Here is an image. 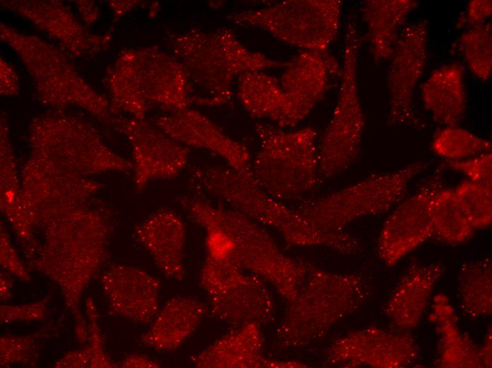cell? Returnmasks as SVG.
<instances>
[{
  "label": "cell",
  "mask_w": 492,
  "mask_h": 368,
  "mask_svg": "<svg viewBox=\"0 0 492 368\" xmlns=\"http://www.w3.org/2000/svg\"><path fill=\"white\" fill-rule=\"evenodd\" d=\"M114 84L122 103L139 115H144L147 102L169 112L194 103L183 65L171 53L157 47L124 52L114 69Z\"/></svg>",
  "instance_id": "3957f363"
},
{
  "label": "cell",
  "mask_w": 492,
  "mask_h": 368,
  "mask_svg": "<svg viewBox=\"0 0 492 368\" xmlns=\"http://www.w3.org/2000/svg\"><path fill=\"white\" fill-rule=\"evenodd\" d=\"M177 202L189 218L205 230L216 229L230 242V258L265 277H271L281 264H290L271 236L257 223L234 209L213 205L201 196L183 195Z\"/></svg>",
  "instance_id": "ba28073f"
},
{
  "label": "cell",
  "mask_w": 492,
  "mask_h": 368,
  "mask_svg": "<svg viewBox=\"0 0 492 368\" xmlns=\"http://www.w3.org/2000/svg\"><path fill=\"white\" fill-rule=\"evenodd\" d=\"M189 178L195 189L225 201L256 222L277 229L291 243L304 244L312 235L309 222L266 193L252 172H240L228 166H194Z\"/></svg>",
  "instance_id": "8992f818"
},
{
  "label": "cell",
  "mask_w": 492,
  "mask_h": 368,
  "mask_svg": "<svg viewBox=\"0 0 492 368\" xmlns=\"http://www.w3.org/2000/svg\"><path fill=\"white\" fill-rule=\"evenodd\" d=\"M414 0H368L361 13L374 61L390 59L399 38V30L408 16L418 7Z\"/></svg>",
  "instance_id": "e0dca14e"
},
{
  "label": "cell",
  "mask_w": 492,
  "mask_h": 368,
  "mask_svg": "<svg viewBox=\"0 0 492 368\" xmlns=\"http://www.w3.org/2000/svg\"><path fill=\"white\" fill-rule=\"evenodd\" d=\"M236 95L250 115L280 127L286 101L279 79L263 71L247 72L238 79Z\"/></svg>",
  "instance_id": "ffe728a7"
},
{
  "label": "cell",
  "mask_w": 492,
  "mask_h": 368,
  "mask_svg": "<svg viewBox=\"0 0 492 368\" xmlns=\"http://www.w3.org/2000/svg\"><path fill=\"white\" fill-rule=\"evenodd\" d=\"M155 124L189 149L207 150L221 157L234 170L252 172V158L248 149L226 134L214 121L199 110L189 108L168 112L158 116Z\"/></svg>",
  "instance_id": "4fadbf2b"
},
{
  "label": "cell",
  "mask_w": 492,
  "mask_h": 368,
  "mask_svg": "<svg viewBox=\"0 0 492 368\" xmlns=\"http://www.w3.org/2000/svg\"><path fill=\"white\" fill-rule=\"evenodd\" d=\"M444 166H439L385 221L378 241L382 259L394 265L433 236V205L442 188Z\"/></svg>",
  "instance_id": "8fae6325"
},
{
  "label": "cell",
  "mask_w": 492,
  "mask_h": 368,
  "mask_svg": "<svg viewBox=\"0 0 492 368\" xmlns=\"http://www.w3.org/2000/svg\"><path fill=\"white\" fill-rule=\"evenodd\" d=\"M255 132L259 148L251 171L258 185L280 201L300 200L312 192L320 176L316 131L257 123Z\"/></svg>",
  "instance_id": "7a4b0ae2"
},
{
  "label": "cell",
  "mask_w": 492,
  "mask_h": 368,
  "mask_svg": "<svg viewBox=\"0 0 492 368\" xmlns=\"http://www.w3.org/2000/svg\"><path fill=\"white\" fill-rule=\"evenodd\" d=\"M342 5L340 0H288L233 13L227 18L240 26L263 30L303 51L325 53L337 36Z\"/></svg>",
  "instance_id": "52a82bcc"
},
{
  "label": "cell",
  "mask_w": 492,
  "mask_h": 368,
  "mask_svg": "<svg viewBox=\"0 0 492 368\" xmlns=\"http://www.w3.org/2000/svg\"><path fill=\"white\" fill-rule=\"evenodd\" d=\"M340 72L338 62L327 52L302 51L286 62L279 79L286 101L280 127L301 122L323 98L329 76Z\"/></svg>",
  "instance_id": "7c38bea8"
},
{
  "label": "cell",
  "mask_w": 492,
  "mask_h": 368,
  "mask_svg": "<svg viewBox=\"0 0 492 368\" xmlns=\"http://www.w3.org/2000/svg\"><path fill=\"white\" fill-rule=\"evenodd\" d=\"M492 14V3L488 0L470 1L462 17L458 20L457 26L467 24L472 27L482 25Z\"/></svg>",
  "instance_id": "f546056e"
},
{
  "label": "cell",
  "mask_w": 492,
  "mask_h": 368,
  "mask_svg": "<svg viewBox=\"0 0 492 368\" xmlns=\"http://www.w3.org/2000/svg\"><path fill=\"white\" fill-rule=\"evenodd\" d=\"M433 236L449 244L468 241L474 234L452 188H441L436 193L433 205Z\"/></svg>",
  "instance_id": "603a6c76"
},
{
  "label": "cell",
  "mask_w": 492,
  "mask_h": 368,
  "mask_svg": "<svg viewBox=\"0 0 492 368\" xmlns=\"http://www.w3.org/2000/svg\"><path fill=\"white\" fill-rule=\"evenodd\" d=\"M407 275L391 299L390 315L404 328L416 323L422 315L440 268L437 265H416Z\"/></svg>",
  "instance_id": "7402d4cb"
},
{
  "label": "cell",
  "mask_w": 492,
  "mask_h": 368,
  "mask_svg": "<svg viewBox=\"0 0 492 368\" xmlns=\"http://www.w3.org/2000/svg\"><path fill=\"white\" fill-rule=\"evenodd\" d=\"M421 95L424 108L435 122L457 125L467 107L462 65L452 62L434 69L423 84Z\"/></svg>",
  "instance_id": "2e32d148"
},
{
  "label": "cell",
  "mask_w": 492,
  "mask_h": 368,
  "mask_svg": "<svg viewBox=\"0 0 492 368\" xmlns=\"http://www.w3.org/2000/svg\"><path fill=\"white\" fill-rule=\"evenodd\" d=\"M138 236L166 277L175 280L183 278L186 227L175 212H158L139 228Z\"/></svg>",
  "instance_id": "9a60e30c"
},
{
  "label": "cell",
  "mask_w": 492,
  "mask_h": 368,
  "mask_svg": "<svg viewBox=\"0 0 492 368\" xmlns=\"http://www.w3.org/2000/svg\"><path fill=\"white\" fill-rule=\"evenodd\" d=\"M140 120L119 122L133 146L137 186L153 179L177 177L188 164L190 149Z\"/></svg>",
  "instance_id": "5bb4252c"
},
{
  "label": "cell",
  "mask_w": 492,
  "mask_h": 368,
  "mask_svg": "<svg viewBox=\"0 0 492 368\" xmlns=\"http://www.w3.org/2000/svg\"><path fill=\"white\" fill-rule=\"evenodd\" d=\"M428 163L418 161L399 169L374 174L339 190L303 201L298 212L312 225L329 233H342L352 221L385 213L405 195L413 179Z\"/></svg>",
  "instance_id": "277c9868"
},
{
  "label": "cell",
  "mask_w": 492,
  "mask_h": 368,
  "mask_svg": "<svg viewBox=\"0 0 492 368\" xmlns=\"http://www.w3.org/2000/svg\"><path fill=\"white\" fill-rule=\"evenodd\" d=\"M491 141L455 126L438 130L431 142L433 151L447 161H459L491 151Z\"/></svg>",
  "instance_id": "cb8c5ba5"
},
{
  "label": "cell",
  "mask_w": 492,
  "mask_h": 368,
  "mask_svg": "<svg viewBox=\"0 0 492 368\" xmlns=\"http://www.w3.org/2000/svg\"><path fill=\"white\" fill-rule=\"evenodd\" d=\"M361 44L356 21L350 17L345 30L339 95L318 145L319 172L324 178L344 173L360 154L365 123L358 84Z\"/></svg>",
  "instance_id": "5b68a950"
},
{
  "label": "cell",
  "mask_w": 492,
  "mask_h": 368,
  "mask_svg": "<svg viewBox=\"0 0 492 368\" xmlns=\"http://www.w3.org/2000/svg\"><path fill=\"white\" fill-rule=\"evenodd\" d=\"M448 166L463 174L468 180L492 187V154L486 152L459 161H448Z\"/></svg>",
  "instance_id": "f1b7e54d"
},
{
  "label": "cell",
  "mask_w": 492,
  "mask_h": 368,
  "mask_svg": "<svg viewBox=\"0 0 492 368\" xmlns=\"http://www.w3.org/2000/svg\"><path fill=\"white\" fill-rule=\"evenodd\" d=\"M260 345L259 330L254 323H248L205 348L194 363L199 368L259 367Z\"/></svg>",
  "instance_id": "d6986e66"
},
{
  "label": "cell",
  "mask_w": 492,
  "mask_h": 368,
  "mask_svg": "<svg viewBox=\"0 0 492 368\" xmlns=\"http://www.w3.org/2000/svg\"><path fill=\"white\" fill-rule=\"evenodd\" d=\"M443 316H440L445 320V322L440 319L442 322L440 323L442 326V333L443 335V360L447 362V367H471L479 364V355L475 351L473 345L470 344L467 340H464L462 336L455 328L451 321L452 315L450 309L444 311H442Z\"/></svg>",
  "instance_id": "83f0119b"
},
{
  "label": "cell",
  "mask_w": 492,
  "mask_h": 368,
  "mask_svg": "<svg viewBox=\"0 0 492 368\" xmlns=\"http://www.w3.org/2000/svg\"><path fill=\"white\" fill-rule=\"evenodd\" d=\"M206 309L204 304L194 297L171 299L144 337V342L158 350H177L197 329Z\"/></svg>",
  "instance_id": "ac0fdd59"
},
{
  "label": "cell",
  "mask_w": 492,
  "mask_h": 368,
  "mask_svg": "<svg viewBox=\"0 0 492 368\" xmlns=\"http://www.w3.org/2000/svg\"><path fill=\"white\" fill-rule=\"evenodd\" d=\"M454 190L463 212L474 229L488 227L492 219V187L466 180Z\"/></svg>",
  "instance_id": "4316f807"
},
{
  "label": "cell",
  "mask_w": 492,
  "mask_h": 368,
  "mask_svg": "<svg viewBox=\"0 0 492 368\" xmlns=\"http://www.w3.org/2000/svg\"><path fill=\"white\" fill-rule=\"evenodd\" d=\"M428 35L426 20L410 23L399 33L387 74L390 126L423 127L415 110L414 96L427 61Z\"/></svg>",
  "instance_id": "30bf717a"
},
{
  "label": "cell",
  "mask_w": 492,
  "mask_h": 368,
  "mask_svg": "<svg viewBox=\"0 0 492 368\" xmlns=\"http://www.w3.org/2000/svg\"><path fill=\"white\" fill-rule=\"evenodd\" d=\"M170 53L183 65L192 86L202 91L198 105L217 106L230 101L232 86L241 75L284 67L286 62L250 50L228 28H190L169 33Z\"/></svg>",
  "instance_id": "6da1fadb"
},
{
  "label": "cell",
  "mask_w": 492,
  "mask_h": 368,
  "mask_svg": "<svg viewBox=\"0 0 492 368\" xmlns=\"http://www.w3.org/2000/svg\"><path fill=\"white\" fill-rule=\"evenodd\" d=\"M457 47L475 76L488 81L492 73V35L491 23L472 27L457 40Z\"/></svg>",
  "instance_id": "d4e9b609"
},
{
  "label": "cell",
  "mask_w": 492,
  "mask_h": 368,
  "mask_svg": "<svg viewBox=\"0 0 492 368\" xmlns=\"http://www.w3.org/2000/svg\"><path fill=\"white\" fill-rule=\"evenodd\" d=\"M462 293L465 310L476 315L491 310V264L486 260L469 264L462 270Z\"/></svg>",
  "instance_id": "484cf974"
},
{
  "label": "cell",
  "mask_w": 492,
  "mask_h": 368,
  "mask_svg": "<svg viewBox=\"0 0 492 368\" xmlns=\"http://www.w3.org/2000/svg\"><path fill=\"white\" fill-rule=\"evenodd\" d=\"M112 280L116 309L134 319L149 321L158 308V283L146 274L127 268L117 270Z\"/></svg>",
  "instance_id": "44dd1931"
},
{
  "label": "cell",
  "mask_w": 492,
  "mask_h": 368,
  "mask_svg": "<svg viewBox=\"0 0 492 368\" xmlns=\"http://www.w3.org/2000/svg\"><path fill=\"white\" fill-rule=\"evenodd\" d=\"M213 314L233 323H254L268 315L266 292L256 279L243 274L231 259L206 254L199 273Z\"/></svg>",
  "instance_id": "9c48e42d"
}]
</instances>
